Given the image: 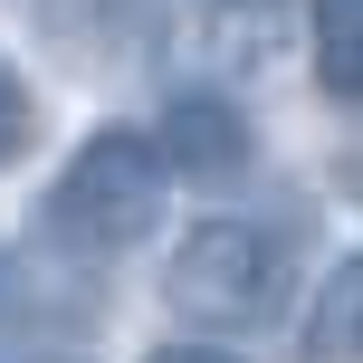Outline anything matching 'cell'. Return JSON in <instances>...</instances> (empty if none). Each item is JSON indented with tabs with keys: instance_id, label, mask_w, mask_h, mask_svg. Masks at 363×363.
Instances as JSON below:
<instances>
[{
	"instance_id": "6da1fadb",
	"label": "cell",
	"mask_w": 363,
	"mask_h": 363,
	"mask_svg": "<svg viewBox=\"0 0 363 363\" xmlns=\"http://www.w3.org/2000/svg\"><path fill=\"white\" fill-rule=\"evenodd\" d=\"M172 182H182V172L163 163L153 134L106 125V134H86V144L57 163L48 201H38V239L67 249V258H125V249H144V239L163 230Z\"/></svg>"
},
{
	"instance_id": "7a4b0ae2",
	"label": "cell",
	"mask_w": 363,
	"mask_h": 363,
	"mask_svg": "<svg viewBox=\"0 0 363 363\" xmlns=\"http://www.w3.org/2000/svg\"><path fill=\"white\" fill-rule=\"evenodd\" d=\"M287 277H296L287 239L258 230V220H191V230L172 239V258H163L172 315L201 325V335H249V325H268V315L287 306Z\"/></svg>"
},
{
	"instance_id": "3957f363",
	"label": "cell",
	"mask_w": 363,
	"mask_h": 363,
	"mask_svg": "<svg viewBox=\"0 0 363 363\" xmlns=\"http://www.w3.org/2000/svg\"><path fill=\"white\" fill-rule=\"evenodd\" d=\"M153 144H163V163L182 182H239L249 153H258V134H249V115L220 86H182V96H163V115H153Z\"/></svg>"
},
{
	"instance_id": "277c9868",
	"label": "cell",
	"mask_w": 363,
	"mask_h": 363,
	"mask_svg": "<svg viewBox=\"0 0 363 363\" xmlns=\"http://www.w3.org/2000/svg\"><path fill=\"white\" fill-rule=\"evenodd\" d=\"M287 363H363V249L335 258L315 277L306 315H296V354Z\"/></svg>"
},
{
	"instance_id": "5b68a950",
	"label": "cell",
	"mask_w": 363,
	"mask_h": 363,
	"mask_svg": "<svg viewBox=\"0 0 363 363\" xmlns=\"http://www.w3.org/2000/svg\"><path fill=\"white\" fill-rule=\"evenodd\" d=\"M315 86L363 106V0H315Z\"/></svg>"
},
{
	"instance_id": "8992f818",
	"label": "cell",
	"mask_w": 363,
	"mask_h": 363,
	"mask_svg": "<svg viewBox=\"0 0 363 363\" xmlns=\"http://www.w3.org/2000/svg\"><path fill=\"white\" fill-rule=\"evenodd\" d=\"M29 144H38V86L10 67V57H0V172H10Z\"/></svg>"
},
{
	"instance_id": "52a82bcc",
	"label": "cell",
	"mask_w": 363,
	"mask_h": 363,
	"mask_svg": "<svg viewBox=\"0 0 363 363\" xmlns=\"http://www.w3.org/2000/svg\"><path fill=\"white\" fill-rule=\"evenodd\" d=\"M144 363H249V354H230V345H201V335H182V345H153Z\"/></svg>"
},
{
	"instance_id": "ba28073f",
	"label": "cell",
	"mask_w": 363,
	"mask_h": 363,
	"mask_svg": "<svg viewBox=\"0 0 363 363\" xmlns=\"http://www.w3.org/2000/svg\"><path fill=\"white\" fill-rule=\"evenodd\" d=\"M220 19H277V10H296V0H211Z\"/></svg>"
},
{
	"instance_id": "9c48e42d",
	"label": "cell",
	"mask_w": 363,
	"mask_h": 363,
	"mask_svg": "<svg viewBox=\"0 0 363 363\" xmlns=\"http://www.w3.org/2000/svg\"><path fill=\"white\" fill-rule=\"evenodd\" d=\"M57 19H96V10H125V0H48Z\"/></svg>"
},
{
	"instance_id": "30bf717a",
	"label": "cell",
	"mask_w": 363,
	"mask_h": 363,
	"mask_svg": "<svg viewBox=\"0 0 363 363\" xmlns=\"http://www.w3.org/2000/svg\"><path fill=\"white\" fill-rule=\"evenodd\" d=\"M29 363H77V354H29Z\"/></svg>"
}]
</instances>
